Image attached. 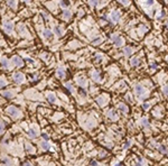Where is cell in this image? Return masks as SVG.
<instances>
[{"mask_svg":"<svg viewBox=\"0 0 168 166\" xmlns=\"http://www.w3.org/2000/svg\"><path fill=\"white\" fill-rule=\"evenodd\" d=\"M37 78H38V74H36V75L33 76V80H37Z\"/></svg>","mask_w":168,"mask_h":166,"instance_id":"bcb514c9","label":"cell"},{"mask_svg":"<svg viewBox=\"0 0 168 166\" xmlns=\"http://www.w3.org/2000/svg\"><path fill=\"white\" fill-rule=\"evenodd\" d=\"M132 52H133V49H132V47H130V46H127L126 48L123 49V54L126 55V56H130V55L132 54Z\"/></svg>","mask_w":168,"mask_h":166,"instance_id":"cb8c5ba5","label":"cell"},{"mask_svg":"<svg viewBox=\"0 0 168 166\" xmlns=\"http://www.w3.org/2000/svg\"><path fill=\"white\" fill-rule=\"evenodd\" d=\"M166 60H167V63H168V56H167V57H166Z\"/></svg>","mask_w":168,"mask_h":166,"instance_id":"681fc988","label":"cell"},{"mask_svg":"<svg viewBox=\"0 0 168 166\" xmlns=\"http://www.w3.org/2000/svg\"><path fill=\"white\" fill-rule=\"evenodd\" d=\"M5 128H6V124H5V122L2 121V120H0V134L4 133Z\"/></svg>","mask_w":168,"mask_h":166,"instance_id":"4dcf8cb0","label":"cell"},{"mask_svg":"<svg viewBox=\"0 0 168 166\" xmlns=\"http://www.w3.org/2000/svg\"><path fill=\"white\" fill-rule=\"evenodd\" d=\"M27 135L29 138H36L38 136V130L36 128H29L27 130Z\"/></svg>","mask_w":168,"mask_h":166,"instance_id":"9c48e42d","label":"cell"},{"mask_svg":"<svg viewBox=\"0 0 168 166\" xmlns=\"http://www.w3.org/2000/svg\"><path fill=\"white\" fill-rule=\"evenodd\" d=\"M162 93H164V94H166V95H168V85H165L164 88H162Z\"/></svg>","mask_w":168,"mask_h":166,"instance_id":"d590c367","label":"cell"},{"mask_svg":"<svg viewBox=\"0 0 168 166\" xmlns=\"http://www.w3.org/2000/svg\"><path fill=\"white\" fill-rule=\"evenodd\" d=\"M122 5H129L130 4V0H119Z\"/></svg>","mask_w":168,"mask_h":166,"instance_id":"8d00e7d4","label":"cell"},{"mask_svg":"<svg viewBox=\"0 0 168 166\" xmlns=\"http://www.w3.org/2000/svg\"><path fill=\"white\" fill-rule=\"evenodd\" d=\"M25 148H26V150H27L28 153H30V154H34V153H35V148H34V146H32L29 143H26Z\"/></svg>","mask_w":168,"mask_h":166,"instance_id":"603a6c76","label":"cell"},{"mask_svg":"<svg viewBox=\"0 0 168 166\" xmlns=\"http://www.w3.org/2000/svg\"><path fill=\"white\" fill-rule=\"evenodd\" d=\"M42 137H43V139H46V140H48V138H49L48 135L45 134V133H43V134H42Z\"/></svg>","mask_w":168,"mask_h":166,"instance_id":"f35d334b","label":"cell"},{"mask_svg":"<svg viewBox=\"0 0 168 166\" xmlns=\"http://www.w3.org/2000/svg\"><path fill=\"white\" fill-rule=\"evenodd\" d=\"M165 17V11H159V13L157 14V16H156V18L158 19V20H160V19H162Z\"/></svg>","mask_w":168,"mask_h":166,"instance_id":"f546056e","label":"cell"},{"mask_svg":"<svg viewBox=\"0 0 168 166\" xmlns=\"http://www.w3.org/2000/svg\"><path fill=\"white\" fill-rule=\"evenodd\" d=\"M92 79L95 81V82H101V75L98 71L92 72Z\"/></svg>","mask_w":168,"mask_h":166,"instance_id":"e0dca14e","label":"cell"},{"mask_svg":"<svg viewBox=\"0 0 168 166\" xmlns=\"http://www.w3.org/2000/svg\"><path fill=\"white\" fill-rule=\"evenodd\" d=\"M6 80H5L4 78H0V88H4V86H6Z\"/></svg>","mask_w":168,"mask_h":166,"instance_id":"d6a6232c","label":"cell"},{"mask_svg":"<svg viewBox=\"0 0 168 166\" xmlns=\"http://www.w3.org/2000/svg\"><path fill=\"white\" fill-rule=\"evenodd\" d=\"M7 5H8L10 8L15 9L17 6V0H7Z\"/></svg>","mask_w":168,"mask_h":166,"instance_id":"484cf974","label":"cell"},{"mask_svg":"<svg viewBox=\"0 0 168 166\" xmlns=\"http://www.w3.org/2000/svg\"><path fill=\"white\" fill-rule=\"evenodd\" d=\"M100 42H102V39H101V38H99V39H95L94 42H93V44H95V45H97V44H100Z\"/></svg>","mask_w":168,"mask_h":166,"instance_id":"60d3db41","label":"cell"},{"mask_svg":"<svg viewBox=\"0 0 168 166\" xmlns=\"http://www.w3.org/2000/svg\"><path fill=\"white\" fill-rule=\"evenodd\" d=\"M2 97H5L6 99H11V98L14 97V93L11 92V91H4V92H1Z\"/></svg>","mask_w":168,"mask_h":166,"instance_id":"44dd1931","label":"cell"},{"mask_svg":"<svg viewBox=\"0 0 168 166\" xmlns=\"http://www.w3.org/2000/svg\"><path fill=\"white\" fill-rule=\"evenodd\" d=\"M150 108V103H143L142 104V109L143 110H148Z\"/></svg>","mask_w":168,"mask_h":166,"instance_id":"e575fe53","label":"cell"},{"mask_svg":"<svg viewBox=\"0 0 168 166\" xmlns=\"http://www.w3.org/2000/svg\"><path fill=\"white\" fill-rule=\"evenodd\" d=\"M42 16H43V17H44V18H45V19H48V15H47V14H46V13H42Z\"/></svg>","mask_w":168,"mask_h":166,"instance_id":"b9f144b4","label":"cell"},{"mask_svg":"<svg viewBox=\"0 0 168 166\" xmlns=\"http://www.w3.org/2000/svg\"><path fill=\"white\" fill-rule=\"evenodd\" d=\"M76 82H77V84L81 86V88H84L86 84V80L83 78V76H78L77 79H76Z\"/></svg>","mask_w":168,"mask_h":166,"instance_id":"9a60e30c","label":"cell"},{"mask_svg":"<svg viewBox=\"0 0 168 166\" xmlns=\"http://www.w3.org/2000/svg\"><path fill=\"white\" fill-rule=\"evenodd\" d=\"M7 114L10 117H13L14 119H18V118L21 117L20 110H18L16 107H14V105H10V107L7 108Z\"/></svg>","mask_w":168,"mask_h":166,"instance_id":"7a4b0ae2","label":"cell"},{"mask_svg":"<svg viewBox=\"0 0 168 166\" xmlns=\"http://www.w3.org/2000/svg\"><path fill=\"white\" fill-rule=\"evenodd\" d=\"M47 100L49 101L50 103H55L56 102V95L54 94V93H52V92H48L47 93Z\"/></svg>","mask_w":168,"mask_h":166,"instance_id":"5bb4252c","label":"cell"},{"mask_svg":"<svg viewBox=\"0 0 168 166\" xmlns=\"http://www.w3.org/2000/svg\"><path fill=\"white\" fill-rule=\"evenodd\" d=\"M129 146H130V141H129V143H127V144H126V145H124V146H123V148H128V147H129Z\"/></svg>","mask_w":168,"mask_h":166,"instance_id":"f6af8a7d","label":"cell"},{"mask_svg":"<svg viewBox=\"0 0 168 166\" xmlns=\"http://www.w3.org/2000/svg\"><path fill=\"white\" fill-rule=\"evenodd\" d=\"M167 27H168V24H167Z\"/></svg>","mask_w":168,"mask_h":166,"instance_id":"f907efd6","label":"cell"},{"mask_svg":"<svg viewBox=\"0 0 168 166\" xmlns=\"http://www.w3.org/2000/svg\"><path fill=\"white\" fill-rule=\"evenodd\" d=\"M119 110L122 112V114H128V111H129L127 104H124V103H120V104H119Z\"/></svg>","mask_w":168,"mask_h":166,"instance_id":"ac0fdd59","label":"cell"},{"mask_svg":"<svg viewBox=\"0 0 168 166\" xmlns=\"http://www.w3.org/2000/svg\"><path fill=\"white\" fill-rule=\"evenodd\" d=\"M112 39L114 40V44H116L117 47H120L123 45V38L120 37L119 35H117V34H113L112 35Z\"/></svg>","mask_w":168,"mask_h":166,"instance_id":"5b68a950","label":"cell"},{"mask_svg":"<svg viewBox=\"0 0 168 166\" xmlns=\"http://www.w3.org/2000/svg\"><path fill=\"white\" fill-rule=\"evenodd\" d=\"M130 64L132 66H138L139 64H140V61H139V59H137V57H134V59H132L130 61Z\"/></svg>","mask_w":168,"mask_h":166,"instance_id":"4316f807","label":"cell"},{"mask_svg":"<svg viewBox=\"0 0 168 166\" xmlns=\"http://www.w3.org/2000/svg\"><path fill=\"white\" fill-rule=\"evenodd\" d=\"M62 6H63L64 8H65V7L67 6V2H66V1H62Z\"/></svg>","mask_w":168,"mask_h":166,"instance_id":"ee69618b","label":"cell"},{"mask_svg":"<svg viewBox=\"0 0 168 166\" xmlns=\"http://www.w3.org/2000/svg\"><path fill=\"white\" fill-rule=\"evenodd\" d=\"M153 4H155V0H146V2H145V5H146L147 7L152 6Z\"/></svg>","mask_w":168,"mask_h":166,"instance_id":"1f68e13d","label":"cell"},{"mask_svg":"<svg viewBox=\"0 0 168 166\" xmlns=\"http://www.w3.org/2000/svg\"><path fill=\"white\" fill-rule=\"evenodd\" d=\"M13 79H14V82L15 83L21 84V83H24V81H25V75H24L23 73H20V72H16V73L14 74Z\"/></svg>","mask_w":168,"mask_h":166,"instance_id":"3957f363","label":"cell"},{"mask_svg":"<svg viewBox=\"0 0 168 166\" xmlns=\"http://www.w3.org/2000/svg\"><path fill=\"white\" fill-rule=\"evenodd\" d=\"M111 20L113 21V23H118V21L120 20V16H121V14H120L119 10H112L111 13Z\"/></svg>","mask_w":168,"mask_h":166,"instance_id":"52a82bcc","label":"cell"},{"mask_svg":"<svg viewBox=\"0 0 168 166\" xmlns=\"http://www.w3.org/2000/svg\"><path fill=\"white\" fill-rule=\"evenodd\" d=\"M101 60H102V56H101V55H97V56H95V62H100Z\"/></svg>","mask_w":168,"mask_h":166,"instance_id":"ab89813d","label":"cell"},{"mask_svg":"<svg viewBox=\"0 0 168 166\" xmlns=\"http://www.w3.org/2000/svg\"><path fill=\"white\" fill-rule=\"evenodd\" d=\"M23 1H25V2H26V1H27V2H29L30 0H23Z\"/></svg>","mask_w":168,"mask_h":166,"instance_id":"c3c4849f","label":"cell"},{"mask_svg":"<svg viewBox=\"0 0 168 166\" xmlns=\"http://www.w3.org/2000/svg\"><path fill=\"white\" fill-rule=\"evenodd\" d=\"M158 149H159V151L161 154H167L168 153V148L166 147V146H164V145L159 146V147H158Z\"/></svg>","mask_w":168,"mask_h":166,"instance_id":"83f0119b","label":"cell"},{"mask_svg":"<svg viewBox=\"0 0 168 166\" xmlns=\"http://www.w3.org/2000/svg\"><path fill=\"white\" fill-rule=\"evenodd\" d=\"M54 33L56 34L58 37H62V36H63V28L59 27V26H56V27L54 28Z\"/></svg>","mask_w":168,"mask_h":166,"instance_id":"ffe728a7","label":"cell"},{"mask_svg":"<svg viewBox=\"0 0 168 166\" xmlns=\"http://www.w3.org/2000/svg\"><path fill=\"white\" fill-rule=\"evenodd\" d=\"M18 33L20 34L21 36H28V32H27V29H26L25 25L19 26V27H18Z\"/></svg>","mask_w":168,"mask_h":166,"instance_id":"7c38bea8","label":"cell"},{"mask_svg":"<svg viewBox=\"0 0 168 166\" xmlns=\"http://www.w3.org/2000/svg\"><path fill=\"white\" fill-rule=\"evenodd\" d=\"M26 61L28 62V63H30V64H35V62H34V60H32V59H29V57H26Z\"/></svg>","mask_w":168,"mask_h":166,"instance_id":"74e56055","label":"cell"},{"mask_svg":"<svg viewBox=\"0 0 168 166\" xmlns=\"http://www.w3.org/2000/svg\"><path fill=\"white\" fill-rule=\"evenodd\" d=\"M140 124H141V126H142V127H148V126H149V121H148L147 118H143V119H141L140 120Z\"/></svg>","mask_w":168,"mask_h":166,"instance_id":"f1b7e54d","label":"cell"},{"mask_svg":"<svg viewBox=\"0 0 168 166\" xmlns=\"http://www.w3.org/2000/svg\"><path fill=\"white\" fill-rule=\"evenodd\" d=\"M40 146H42V148H43L44 150H48L49 148H50L49 143L46 140V139H43V140L40 141Z\"/></svg>","mask_w":168,"mask_h":166,"instance_id":"4fadbf2b","label":"cell"},{"mask_svg":"<svg viewBox=\"0 0 168 166\" xmlns=\"http://www.w3.org/2000/svg\"><path fill=\"white\" fill-rule=\"evenodd\" d=\"M72 16V13L69 10H67V9H65V10H63V14H62V17H63L65 20H68L69 18H71Z\"/></svg>","mask_w":168,"mask_h":166,"instance_id":"d6986e66","label":"cell"},{"mask_svg":"<svg viewBox=\"0 0 168 166\" xmlns=\"http://www.w3.org/2000/svg\"><path fill=\"white\" fill-rule=\"evenodd\" d=\"M89 4H90L91 6H97V5L99 4V0H89Z\"/></svg>","mask_w":168,"mask_h":166,"instance_id":"836d02e7","label":"cell"},{"mask_svg":"<svg viewBox=\"0 0 168 166\" xmlns=\"http://www.w3.org/2000/svg\"><path fill=\"white\" fill-rule=\"evenodd\" d=\"M4 29H5V32H6L7 34L13 33V30H14V24H13V21H9V20L5 21V23H4Z\"/></svg>","mask_w":168,"mask_h":166,"instance_id":"277c9868","label":"cell"},{"mask_svg":"<svg viewBox=\"0 0 168 166\" xmlns=\"http://www.w3.org/2000/svg\"><path fill=\"white\" fill-rule=\"evenodd\" d=\"M65 88H66L71 93H75V89H74L73 84H72L71 82H66V83H65Z\"/></svg>","mask_w":168,"mask_h":166,"instance_id":"7402d4cb","label":"cell"},{"mask_svg":"<svg viewBox=\"0 0 168 166\" xmlns=\"http://www.w3.org/2000/svg\"><path fill=\"white\" fill-rule=\"evenodd\" d=\"M1 65H2V67H5V69H9V66H10V64H9V60H7L6 57H4V59L1 60Z\"/></svg>","mask_w":168,"mask_h":166,"instance_id":"d4e9b609","label":"cell"},{"mask_svg":"<svg viewBox=\"0 0 168 166\" xmlns=\"http://www.w3.org/2000/svg\"><path fill=\"white\" fill-rule=\"evenodd\" d=\"M43 35H44V37L46 38V39H52V38L54 37V33L49 29H45L44 32H43Z\"/></svg>","mask_w":168,"mask_h":166,"instance_id":"8fae6325","label":"cell"},{"mask_svg":"<svg viewBox=\"0 0 168 166\" xmlns=\"http://www.w3.org/2000/svg\"><path fill=\"white\" fill-rule=\"evenodd\" d=\"M134 93H136V95L138 98H140V99H145L148 95L147 89L143 85H141V84H137V85L134 86Z\"/></svg>","mask_w":168,"mask_h":166,"instance_id":"6da1fadb","label":"cell"},{"mask_svg":"<svg viewBox=\"0 0 168 166\" xmlns=\"http://www.w3.org/2000/svg\"><path fill=\"white\" fill-rule=\"evenodd\" d=\"M150 67H151V70H155V69H157V64H155V63H153V64H151V65H150Z\"/></svg>","mask_w":168,"mask_h":166,"instance_id":"7bdbcfd3","label":"cell"},{"mask_svg":"<svg viewBox=\"0 0 168 166\" xmlns=\"http://www.w3.org/2000/svg\"><path fill=\"white\" fill-rule=\"evenodd\" d=\"M11 61H13V63L15 64L16 66H18V67H21L24 65V61L21 60V57H19V56H14L13 59H11Z\"/></svg>","mask_w":168,"mask_h":166,"instance_id":"ba28073f","label":"cell"},{"mask_svg":"<svg viewBox=\"0 0 168 166\" xmlns=\"http://www.w3.org/2000/svg\"><path fill=\"white\" fill-rule=\"evenodd\" d=\"M108 101H109V97H107V95H100L99 98H97V102L99 103L100 107H104Z\"/></svg>","mask_w":168,"mask_h":166,"instance_id":"8992f818","label":"cell"},{"mask_svg":"<svg viewBox=\"0 0 168 166\" xmlns=\"http://www.w3.org/2000/svg\"><path fill=\"white\" fill-rule=\"evenodd\" d=\"M107 116L109 117L111 120H117L118 119V114H117L116 110H113V109L109 110V111L107 112Z\"/></svg>","mask_w":168,"mask_h":166,"instance_id":"30bf717a","label":"cell"},{"mask_svg":"<svg viewBox=\"0 0 168 166\" xmlns=\"http://www.w3.org/2000/svg\"><path fill=\"white\" fill-rule=\"evenodd\" d=\"M91 164H92V165H97L98 163H97V162H94V160H93V162H91Z\"/></svg>","mask_w":168,"mask_h":166,"instance_id":"7dc6e473","label":"cell"},{"mask_svg":"<svg viewBox=\"0 0 168 166\" xmlns=\"http://www.w3.org/2000/svg\"><path fill=\"white\" fill-rule=\"evenodd\" d=\"M56 75L58 76L59 79L65 78V71H64L63 67H58V69H57V71H56Z\"/></svg>","mask_w":168,"mask_h":166,"instance_id":"2e32d148","label":"cell"}]
</instances>
